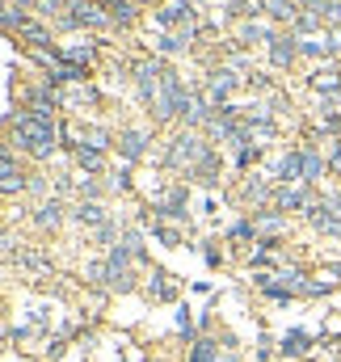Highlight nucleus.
Wrapping results in <instances>:
<instances>
[{
	"instance_id": "nucleus-1",
	"label": "nucleus",
	"mask_w": 341,
	"mask_h": 362,
	"mask_svg": "<svg viewBox=\"0 0 341 362\" xmlns=\"http://www.w3.org/2000/svg\"><path fill=\"white\" fill-rule=\"evenodd\" d=\"M13 144L21 152H30L34 160H47L55 152V122L51 118H34V114H17L13 122Z\"/></svg>"
},
{
	"instance_id": "nucleus-2",
	"label": "nucleus",
	"mask_w": 341,
	"mask_h": 362,
	"mask_svg": "<svg viewBox=\"0 0 341 362\" xmlns=\"http://www.w3.org/2000/svg\"><path fill=\"white\" fill-rule=\"evenodd\" d=\"M274 181H278V185H304V148H291V152L278 156Z\"/></svg>"
},
{
	"instance_id": "nucleus-3",
	"label": "nucleus",
	"mask_w": 341,
	"mask_h": 362,
	"mask_svg": "<svg viewBox=\"0 0 341 362\" xmlns=\"http://www.w3.org/2000/svg\"><path fill=\"white\" fill-rule=\"evenodd\" d=\"M299 59V38L295 34H274V42H270V64L274 68H291Z\"/></svg>"
},
{
	"instance_id": "nucleus-4",
	"label": "nucleus",
	"mask_w": 341,
	"mask_h": 362,
	"mask_svg": "<svg viewBox=\"0 0 341 362\" xmlns=\"http://www.w3.org/2000/svg\"><path fill=\"white\" fill-rule=\"evenodd\" d=\"M312 89H316V93H329V97H337V93H341V68H337V64H325V68H316V72H312Z\"/></svg>"
},
{
	"instance_id": "nucleus-5",
	"label": "nucleus",
	"mask_w": 341,
	"mask_h": 362,
	"mask_svg": "<svg viewBox=\"0 0 341 362\" xmlns=\"http://www.w3.org/2000/svg\"><path fill=\"white\" fill-rule=\"evenodd\" d=\"M325 169H329V160L308 144V148H304V185H316V181L325 177Z\"/></svg>"
},
{
	"instance_id": "nucleus-6",
	"label": "nucleus",
	"mask_w": 341,
	"mask_h": 362,
	"mask_svg": "<svg viewBox=\"0 0 341 362\" xmlns=\"http://www.w3.org/2000/svg\"><path fill=\"white\" fill-rule=\"evenodd\" d=\"M278 350H282V358H304V354L312 350V337H308L304 329H295V333H287V337H282V346H278Z\"/></svg>"
},
{
	"instance_id": "nucleus-7",
	"label": "nucleus",
	"mask_w": 341,
	"mask_h": 362,
	"mask_svg": "<svg viewBox=\"0 0 341 362\" xmlns=\"http://www.w3.org/2000/svg\"><path fill=\"white\" fill-rule=\"evenodd\" d=\"M198 156H207V148L198 144V135H177V144H173V160H198Z\"/></svg>"
},
{
	"instance_id": "nucleus-8",
	"label": "nucleus",
	"mask_w": 341,
	"mask_h": 362,
	"mask_svg": "<svg viewBox=\"0 0 341 362\" xmlns=\"http://www.w3.org/2000/svg\"><path fill=\"white\" fill-rule=\"evenodd\" d=\"M299 55H308V59H329L333 51H329V38H299Z\"/></svg>"
},
{
	"instance_id": "nucleus-9",
	"label": "nucleus",
	"mask_w": 341,
	"mask_h": 362,
	"mask_svg": "<svg viewBox=\"0 0 341 362\" xmlns=\"http://www.w3.org/2000/svg\"><path fill=\"white\" fill-rule=\"evenodd\" d=\"M72 21H81V25H110V13H97L93 4H76Z\"/></svg>"
},
{
	"instance_id": "nucleus-10",
	"label": "nucleus",
	"mask_w": 341,
	"mask_h": 362,
	"mask_svg": "<svg viewBox=\"0 0 341 362\" xmlns=\"http://www.w3.org/2000/svg\"><path fill=\"white\" fill-rule=\"evenodd\" d=\"M59 211H64L59 202H42V206H38V228H55V223L64 219Z\"/></svg>"
},
{
	"instance_id": "nucleus-11",
	"label": "nucleus",
	"mask_w": 341,
	"mask_h": 362,
	"mask_svg": "<svg viewBox=\"0 0 341 362\" xmlns=\"http://www.w3.org/2000/svg\"><path fill=\"white\" fill-rule=\"evenodd\" d=\"M139 152H144V135H139V131H127V135H122V156L135 160Z\"/></svg>"
},
{
	"instance_id": "nucleus-12",
	"label": "nucleus",
	"mask_w": 341,
	"mask_h": 362,
	"mask_svg": "<svg viewBox=\"0 0 341 362\" xmlns=\"http://www.w3.org/2000/svg\"><path fill=\"white\" fill-rule=\"evenodd\" d=\"M76 160H81V169H88V173H97V169H101V152H97V148H81V152H76Z\"/></svg>"
},
{
	"instance_id": "nucleus-13",
	"label": "nucleus",
	"mask_w": 341,
	"mask_h": 362,
	"mask_svg": "<svg viewBox=\"0 0 341 362\" xmlns=\"http://www.w3.org/2000/svg\"><path fill=\"white\" fill-rule=\"evenodd\" d=\"M76 219H81V223H101L105 215H101V206H97V202H85V206H76Z\"/></svg>"
},
{
	"instance_id": "nucleus-14",
	"label": "nucleus",
	"mask_w": 341,
	"mask_h": 362,
	"mask_svg": "<svg viewBox=\"0 0 341 362\" xmlns=\"http://www.w3.org/2000/svg\"><path fill=\"white\" fill-rule=\"evenodd\" d=\"M110 17H118V21H131V17H135V4H131V0H114V13H110Z\"/></svg>"
}]
</instances>
